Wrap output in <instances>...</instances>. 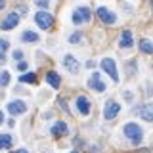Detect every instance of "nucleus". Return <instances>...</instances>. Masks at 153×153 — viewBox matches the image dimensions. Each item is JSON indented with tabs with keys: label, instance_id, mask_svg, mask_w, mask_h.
<instances>
[{
	"label": "nucleus",
	"instance_id": "14",
	"mask_svg": "<svg viewBox=\"0 0 153 153\" xmlns=\"http://www.w3.org/2000/svg\"><path fill=\"white\" fill-rule=\"evenodd\" d=\"M151 105H143V107L140 109V111H138V113H140V117L143 119V121H147V123H151L153 121V113H151Z\"/></svg>",
	"mask_w": 153,
	"mask_h": 153
},
{
	"label": "nucleus",
	"instance_id": "4",
	"mask_svg": "<svg viewBox=\"0 0 153 153\" xmlns=\"http://www.w3.org/2000/svg\"><path fill=\"white\" fill-rule=\"evenodd\" d=\"M121 111V105L117 102H107L105 103V109H103V117L107 119V121H111V119L117 117V113Z\"/></svg>",
	"mask_w": 153,
	"mask_h": 153
},
{
	"label": "nucleus",
	"instance_id": "19",
	"mask_svg": "<svg viewBox=\"0 0 153 153\" xmlns=\"http://www.w3.org/2000/svg\"><path fill=\"white\" fill-rule=\"evenodd\" d=\"M19 80H21V82H36V75L35 73H25V75L19 76Z\"/></svg>",
	"mask_w": 153,
	"mask_h": 153
},
{
	"label": "nucleus",
	"instance_id": "8",
	"mask_svg": "<svg viewBox=\"0 0 153 153\" xmlns=\"http://www.w3.org/2000/svg\"><path fill=\"white\" fill-rule=\"evenodd\" d=\"M8 111L12 113V115H21V113L27 111V105L23 103V102H19V100H16V102H10Z\"/></svg>",
	"mask_w": 153,
	"mask_h": 153
},
{
	"label": "nucleus",
	"instance_id": "18",
	"mask_svg": "<svg viewBox=\"0 0 153 153\" xmlns=\"http://www.w3.org/2000/svg\"><path fill=\"white\" fill-rule=\"evenodd\" d=\"M140 48H142V52H143V54H151V52H153L151 42H149V40H146V38H143V40L140 42Z\"/></svg>",
	"mask_w": 153,
	"mask_h": 153
},
{
	"label": "nucleus",
	"instance_id": "7",
	"mask_svg": "<svg viewBox=\"0 0 153 153\" xmlns=\"http://www.w3.org/2000/svg\"><path fill=\"white\" fill-rule=\"evenodd\" d=\"M98 17L102 19L103 23H107V25H113V23L117 21L115 13H113V12H109L107 8H100V10H98Z\"/></svg>",
	"mask_w": 153,
	"mask_h": 153
},
{
	"label": "nucleus",
	"instance_id": "13",
	"mask_svg": "<svg viewBox=\"0 0 153 153\" xmlns=\"http://www.w3.org/2000/svg\"><path fill=\"white\" fill-rule=\"evenodd\" d=\"M52 134H54L56 138L65 136V134H67V124H65V123H56L54 128H52Z\"/></svg>",
	"mask_w": 153,
	"mask_h": 153
},
{
	"label": "nucleus",
	"instance_id": "29",
	"mask_svg": "<svg viewBox=\"0 0 153 153\" xmlns=\"http://www.w3.org/2000/svg\"><path fill=\"white\" fill-rule=\"evenodd\" d=\"M73 153H76V151H73Z\"/></svg>",
	"mask_w": 153,
	"mask_h": 153
},
{
	"label": "nucleus",
	"instance_id": "1",
	"mask_svg": "<svg viewBox=\"0 0 153 153\" xmlns=\"http://www.w3.org/2000/svg\"><path fill=\"white\" fill-rule=\"evenodd\" d=\"M124 136L134 143H140L142 138H143V132H142V128L138 126V124L128 123V124H124Z\"/></svg>",
	"mask_w": 153,
	"mask_h": 153
},
{
	"label": "nucleus",
	"instance_id": "21",
	"mask_svg": "<svg viewBox=\"0 0 153 153\" xmlns=\"http://www.w3.org/2000/svg\"><path fill=\"white\" fill-rule=\"evenodd\" d=\"M8 82H10V73H2V76H0V84L6 86Z\"/></svg>",
	"mask_w": 153,
	"mask_h": 153
},
{
	"label": "nucleus",
	"instance_id": "3",
	"mask_svg": "<svg viewBox=\"0 0 153 153\" xmlns=\"http://www.w3.org/2000/svg\"><path fill=\"white\" fill-rule=\"evenodd\" d=\"M102 67H103L105 73L111 76L115 82H117V80H119V73H117V65H115V61L111 59V57H105V59L102 61Z\"/></svg>",
	"mask_w": 153,
	"mask_h": 153
},
{
	"label": "nucleus",
	"instance_id": "11",
	"mask_svg": "<svg viewBox=\"0 0 153 153\" xmlns=\"http://www.w3.org/2000/svg\"><path fill=\"white\" fill-rule=\"evenodd\" d=\"M63 63H65V67L71 71V73H76V71H79V61H76L73 56H65Z\"/></svg>",
	"mask_w": 153,
	"mask_h": 153
},
{
	"label": "nucleus",
	"instance_id": "24",
	"mask_svg": "<svg viewBox=\"0 0 153 153\" xmlns=\"http://www.w3.org/2000/svg\"><path fill=\"white\" fill-rule=\"evenodd\" d=\"M17 69L19 71H25L27 69V63H25V61H19V63H17Z\"/></svg>",
	"mask_w": 153,
	"mask_h": 153
},
{
	"label": "nucleus",
	"instance_id": "12",
	"mask_svg": "<svg viewBox=\"0 0 153 153\" xmlns=\"http://www.w3.org/2000/svg\"><path fill=\"white\" fill-rule=\"evenodd\" d=\"M119 44H121L123 48H130V46H132V33H130V31H123Z\"/></svg>",
	"mask_w": 153,
	"mask_h": 153
},
{
	"label": "nucleus",
	"instance_id": "9",
	"mask_svg": "<svg viewBox=\"0 0 153 153\" xmlns=\"http://www.w3.org/2000/svg\"><path fill=\"white\" fill-rule=\"evenodd\" d=\"M88 86H90L92 90H98V92H103V90H105V84L102 82V79H100L98 73H94V75L88 79Z\"/></svg>",
	"mask_w": 153,
	"mask_h": 153
},
{
	"label": "nucleus",
	"instance_id": "20",
	"mask_svg": "<svg viewBox=\"0 0 153 153\" xmlns=\"http://www.w3.org/2000/svg\"><path fill=\"white\" fill-rule=\"evenodd\" d=\"M8 50V40H4V38H0V57L4 56V52Z\"/></svg>",
	"mask_w": 153,
	"mask_h": 153
},
{
	"label": "nucleus",
	"instance_id": "2",
	"mask_svg": "<svg viewBox=\"0 0 153 153\" xmlns=\"http://www.w3.org/2000/svg\"><path fill=\"white\" fill-rule=\"evenodd\" d=\"M35 21H36V25L40 29H50L54 25V17H52L50 13H46V12H38L35 16Z\"/></svg>",
	"mask_w": 153,
	"mask_h": 153
},
{
	"label": "nucleus",
	"instance_id": "6",
	"mask_svg": "<svg viewBox=\"0 0 153 153\" xmlns=\"http://www.w3.org/2000/svg\"><path fill=\"white\" fill-rule=\"evenodd\" d=\"M17 23H19V16H17L16 12H13V13H8V17L4 19L2 23H0V27H2L4 31H10V29H13V27L17 25Z\"/></svg>",
	"mask_w": 153,
	"mask_h": 153
},
{
	"label": "nucleus",
	"instance_id": "23",
	"mask_svg": "<svg viewBox=\"0 0 153 153\" xmlns=\"http://www.w3.org/2000/svg\"><path fill=\"white\" fill-rule=\"evenodd\" d=\"M69 40L73 42V44H75V42H79V40H80V33H76V35H73V36L69 38Z\"/></svg>",
	"mask_w": 153,
	"mask_h": 153
},
{
	"label": "nucleus",
	"instance_id": "27",
	"mask_svg": "<svg viewBox=\"0 0 153 153\" xmlns=\"http://www.w3.org/2000/svg\"><path fill=\"white\" fill-rule=\"evenodd\" d=\"M4 123V115H2V111H0V124Z\"/></svg>",
	"mask_w": 153,
	"mask_h": 153
},
{
	"label": "nucleus",
	"instance_id": "26",
	"mask_svg": "<svg viewBox=\"0 0 153 153\" xmlns=\"http://www.w3.org/2000/svg\"><path fill=\"white\" fill-rule=\"evenodd\" d=\"M4 6H6V2H4V0H0V10H2Z\"/></svg>",
	"mask_w": 153,
	"mask_h": 153
},
{
	"label": "nucleus",
	"instance_id": "25",
	"mask_svg": "<svg viewBox=\"0 0 153 153\" xmlns=\"http://www.w3.org/2000/svg\"><path fill=\"white\" fill-rule=\"evenodd\" d=\"M21 57H23L21 52H13V59H21Z\"/></svg>",
	"mask_w": 153,
	"mask_h": 153
},
{
	"label": "nucleus",
	"instance_id": "17",
	"mask_svg": "<svg viewBox=\"0 0 153 153\" xmlns=\"http://www.w3.org/2000/svg\"><path fill=\"white\" fill-rule=\"evenodd\" d=\"M23 40H25V42H36L38 40V35H36V33H33V31H25V33H23Z\"/></svg>",
	"mask_w": 153,
	"mask_h": 153
},
{
	"label": "nucleus",
	"instance_id": "28",
	"mask_svg": "<svg viewBox=\"0 0 153 153\" xmlns=\"http://www.w3.org/2000/svg\"><path fill=\"white\" fill-rule=\"evenodd\" d=\"M16 153H27V151H25V149H17Z\"/></svg>",
	"mask_w": 153,
	"mask_h": 153
},
{
	"label": "nucleus",
	"instance_id": "5",
	"mask_svg": "<svg viewBox=\"0 0 153 153\" xmlns=\"http://www.w3.org/2000/svg\"><path fill=\"white\" fill-rule=\"evenodd\" d=\"M90 19V10L88 8H76L73 12V21L75 23H84Z\"/></svg>",
	"mask_w": 153,
	"mask_h": 153
},
{
	"label": "nucleus",
	"instance_id": "15",
	"mask_svg": "<svg viewBox=\"0 0 153 153\" xmlns=\"http://www.w3.org/2000/svg\"><path fill=\"white\" fill-rule=\"evenodd\" d=\"M46 80L50 82L54 88H59V84H61V79H59V75L57 73H54V71H50V73L46 75Z\"/></svg>",
	"mask_w": 153,
	"mask_h": 153
},
{
	"label": "nucleus",
	"instance_id": "22",
	"mask_svg": "<svg viewBox=\"0 0 153 153\" xmlns=\"http://www.w3.org/2000/svg\"><path fill=\"white\" fill-rule=\"evenodd\" d=\"M48 2H50V0H35V4H36V6H40V8H46Z\"/></svg>",
	"mask_w": 153,
	"mask_h": 153
},
{
	"label": "nucleus",
	"instance_id": "10",
	"mask_svg": "<svg viewBox=\"0 0 153 153\" xmlns=\"http://www.w3.org/2000/svg\"><path fill=\"white\" fill-rule=\"evenodd\" d=\"M76 107H79V111L82 115L90 113V103H88V100H86L84 96H79V98H76Z\"/></svg>",
	"mask_w": 153,
	"mask_h": 153
},
{
	"label": "nucleus",
	"instance_id": "16",
	"mask_svg": "<svg viewBox=\"0 0 153 153\" xmlns=\"http://www.w3.org/2000/svg\"><path fill=\"white\" fill-rule=\"evenodd\" d=\"M12 147V136L10 134H0V149H8Z\"/></svg>",
	"mask_w": 153,
	"mask_h": 153
}]
</instances>
